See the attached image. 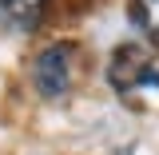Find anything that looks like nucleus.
<instances>
[{"label":"nucleus","mask_w":159,"mask_h":155,"mask_svg":"<svg viewBox=\"0 0 159 155\" xmlns=\"http://www.w3.org/2000/svg\"><path fill=\"white\" fill-rule=\"evenodd\" d=\"M107 80L119 92V99L135 112H159V68L139 44H123L111 64H107Z\"/></svg>","instance_id":"obj_1"},{"label":"nucleus","mask_w":159,"mask_h":155,"mask_svg":"<svg viewBox=\"0 0 159 155\" xmlns=\"http://www.w3.org/2000/svg\"><path fill=\"white\" fill-rule=\"evenodd\" d=\"M72 72H76V44L72 40H56L48 44L32 64V84L44 99H60L72 88Z\"/></svg>","instance_id":"obj_2"},{"label":"nucleus","mask_w":159,"mask_h":155,"mask_svg":"<svg viewBox=\"0 0 159 155\" xmlns=\"http://www.w3.org/2000/svg\"><path fill=\"white\" fill-rule=\"evenodd\" d=\"M44 20V0H0V28L8 32H36Z\"/></svg>","instance_id":"obj_3"},{"label":"nucleus","mask_w":159,"mask_h":155,"mask_svg":"<svg viewBox=\"0 0 159 155\" xmlns=\"http://www.w3.org/2000/svg\"><path fill=\"white\" fill-rule=\"evenodd\" d=\"M131 12H135L139 28L159 44V0H135V8H131Z\"/></svg>","instance_id":"obj_4"}]
</instances>
